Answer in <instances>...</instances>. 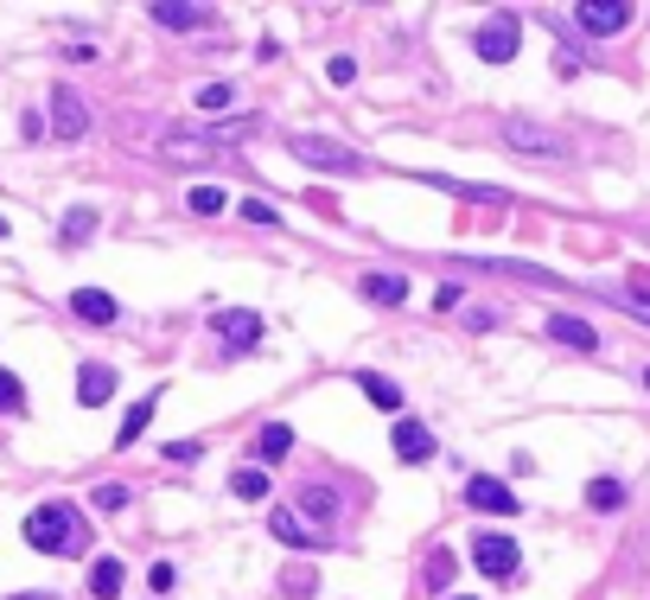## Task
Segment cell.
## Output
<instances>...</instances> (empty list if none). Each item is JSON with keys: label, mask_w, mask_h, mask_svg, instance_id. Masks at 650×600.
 <instances>
[{"label": "cell", "mask_w": 650, "mask_h": 600, "mask_svg": "<svg viewBox=\"0 0 650 600\" xmlns=\"http://www.w3.org/2000/svg\"><path fill=\"white\" fill-rule=\"evenodd\" d=\"M121 581H128V575H121L115 556H96V563H90V595H96V600H115V595H121Z\"/></svg>", "instance_id": "cell-21"}, {"label": "cell", "mask_w": 650, "mask_h": 600, "mask_svg": "<svg viewBox=\"0 0 650 600\" xmlns=\"http://www.w3.org/2000/svg\"><path fill=\"white\" fill-rule=\"evenodd\" d=\"M153 409H160V390H147L141 403L121 415V435H115V448H135V441L147 435V422H153Z\"/></svg>", "instance_id": "cell-17"}, {"label": "cell", "mask_w": 650, "mask_h": 600, "mask_svg": "<svg viewBox=\"0 0 650 600\" xmlns=\"http://www.w3.org/2000/svg\"><path fill=\"white\" fill-rule=\"evenodd\" d=\"M0 415H26V383L13 371H0Z\"/></svg>", "instance_id": "cell-26"}, {"label": "cell", "mask_w": 650, "mask_h": 600, "mask_svg": "<svg viewBox=\"0 0 650 600\" xmlns=\"http://www.w3.org/2000/svg\"><path fill=\"white\" fill-rule=\"evenodd\" d=\"M516 45H523V33H516V20H510V13H498L491 26H478V33H472V51H478L485 65H510V58H516Z\"/></svg>", "instance_id": "cell-7"}, {"label": "cell", "mask_w": 650, "mask_h": 600, "mask_svg": "<svg viewBox=\"0 0 650 600\" xmlns=\"http://www.w3.org/2000/svg\"><path fill=\"white\" fill-rule=\"evenodd\" d=\"M90 505H96V511H121V505H128V486H121V480H108V486L90 492Z\"/></svg>", "instance_id": "cell-30"}, {"label": "cell", "mask_w": 650, "mask_h": 600, "mask_svg": "<svg viewBox=\"0 0 650 600\" xmlns=\"http://www.w3.org/2000/svg\"><path fill=\"white\" fill-rule=\"evenodd\" d=\"M147 588H153V595H166V588H173V563H153V568H147Z\"/></svg>", "instance_id": "cell-35"}, {"label": "cell", "mask_w": 650, "mask_h": 600, "mask_svg": "<svg viewBox=\"0 0 650 600\" xmlns=\"http://www.w3.org/2000/svg\"><path fill=\"white\" fill-rule=\"evenodd\" d=\"M90 224H96V211H90V205H77L71 218H65V250H77V243L90 236Z\"/></svg>", "instance_id": "cell-29"}, {"label": "cell", "mask_w": 650, "mask_h": 600, "mask_svg": "<svg viewBox=\"0 0 650 600\" xmlns=\"http://www.w3.org/2000/svg\"><path fill=\"white\" fill-rule=\"evenodd\" d=\"M504 148L510 153H530V160H561V153H568V141H561L555 128H542V122L510 115V122H504Z\"/></svg>", "instance_id": "cell-4"}, {"label": "cell", "mask_w": 650, "mask_h": 600, "mask_svg": "<svg viewBox=\"0 0 650 600\" xmlns=\"http://www.w3.org/2000/svg\"><path fill=\"white\" fill-rule=\"evenodd\" d=\"M230 492L249 498V505H262V498H268V473H262V466H236V473H230Z\"/></svg>", "instance_id": "cell-23"}, {"label": "cell", "mask_w": 650, "mask_h": 600, "mask_svg": "<svg viewBox=\"0 0 650 600\" xmlns=\"http://www.w3.org/2000/svg\"><path fill=\"white\" fill-rule=\"evenodd\" d=\"M460 600H472V595H460Z\"/></svg>", "instance_id": "cell-41"}, {"label": "cell", "mask_w": 650, "mask_h": 600, "mask_svg": "<svg viewBox=\"0 0 650 600\" xmlns=\"http://www.w3.org/2000/svg\"><path fill=\"white\" fill-rule=\"evenodd\" d=\"M108 396H115V371H108V365H96V358H90V365L77 371V403H83V409H103Z\"/></svg>", "instance_id": "cell-14"}, {"label": "cell", "mask_w": 650, "mask_h": 600, "mask_svg": "<svg viewBox=\"0 0 650 600\" xmlns=\"http://www.w3.org/2000/svg\"><path fill=\"white\" fill-rule=\"evenodd\" d=\"M281 588H288V595H313V588H320V575H313V568H288V581H281Z\"/></svg>", "instance_id": "cell-32"}, {"label": "cell", "mask_w": 650, "mask_h": 600, "mask_svg": "<svg viewBox=\"0 0 650 600\" xmlns=\"http://www.w3.org/2000/svg\"><path fill=\"white\" fill-rule=\"evenodd\" d=\"M466 505L472 511H485V518H516L523 505H516V492L504 480H491V473H472L466 480Z\"/></svg>", "instance_id": "cell-6"}, {"label": "cell", "mask_w": 650, "mask_h": 600, "mask_svg": "<svg viewBox=\"0 0 650 600\" xmlns=\"http://www.w3.org/2000/svg\"><path fill=\"white\" fill-rule=\"evenodd\" d=\"M293 505H306L300 518H306L313 530H325L332 518H338V492H332V486H300V492H293ZM325 536H332V530H325Z\"/></svg>", "instance_id": "cell-15"}, {"label": "cell", "mask_w": 650, "mask_h": 600, "mask_svg": "<svg viewBox=\"0 0 650 600\" xmlns=\"http://www.w3.org/2000/svg\"><path fill=\"white\" fill-rule=\"evenodd\" d=\"M166 460H173V466H191V460H205V448H198V441H173Z\"/></svg>", "instance_id": "cell-33"}, {"label": "cell", "mask_w": 650, "mask_h": 600, "mask_svg": "<svg viewBox=\"0 0 650 600\" xmlns=\"http://www.w3.org/2000/svg\"><path fill=\"white\" fill-rule=\"evenodd\" d=\"M574 20H580V33L587 38H613V33L631 26V7H625V0H580Z\"/></svg>", "instance_id": "cell-8"}, {"label": "cell", "mask_w": 650, "mask_h": 600, "mask_svg": "<svg viewBox=\"0 0 650 600\" xmlns=\"http://www.w3.org/2000/svg\"><path fill=\"white\" fill-rule=\"evenodd\" d=\"M243 218H249V224H281L275 205H262V198H243Z\"/></svg>", "instance_id": "cell-34"}, {"label": "cell", "mask_w": 650, "mask_h": 600, "mask_svg": "<svg viewBox=\"0 0 650 600\" xmlns=\"http://www.w3.org/2000/svg\"><path fill=\"white\" fill-rule=\"evenodd\" d=\"M185 205H191L198 218H217V211L230 205V192H223V186H191V192H185Z\"/></svg>", "instance_id": "cell-24"}, {"label": "cell", "mask_w": 650, "mask_h": 600, "mask_svg": "<svg viewBox=\"0 0 650 600\" xmlns=\"http://www.w3.org/2000/svg\"><path fill=\"white\" fill-rule=\"evenodd\" d=\"M71 313L83 320V326H115V320H121V300L108 295V288H77Z\"/></svg>", "instance_id": "cell-12"}, {"label": "cell", "mask_w": 650, "mask_h": 600, "mask_svg": "<svg viewBox=\"0 0 650 600\" xmlns=\"http://www.w3.org/2000/svg\"><path fill=\"white\" fill-rule=\"evenodd\" d=\"M396 460H402V466H428V460H433L428 422H415V415H396Z\"/></svg>", "instance_id": "cell-11"}, {"label": "cell", "mask_w": 650, "mask_h": 600, "mask_svg": "<svg viewBox=\"0 0 650 600\" xmlns=\"http://www.w3.org/2000/svg\"><path fill=\"white\" fill-rule=\"evenodd\" d=\"M211 333L223 338L230 351H255V345H262V313H249V307H217Z\"/></svg>", "instance_id": "cell-5"}, {"label": "cell", "mask_w": 650, "mask_h": 600, "mask_svg": "<svg viewBox=\"0 0 650 600\" xmlns=\"http://www.w3.org/2000/svg\"><path fill=\"white\" fill-rule=\"evenodd\" d=\"M255 453H262L268 466H275V460H288V453H293V428H288V422H268V428H262V441H255Z\"/></svg>", "instance_id": "cell-22"}, {"label": "cell", "mask_w": 650, "mask_h": 600, "mask_svg": "<svg viewBox=\"0 0 650 600\" xmlns=\"http://www.w3.org/2000/svg\"><path fill=\"white\" fill-rule=\"evenodd\" d=\"M472 563L485 568L491 581H510V575H516V563H523V550H516L510 536H491V530H485V536H472Z\"/></svg>", "instance_id": "cell-9"}, {"label": "cell", "mask_w": 650, "mask_h": 600, "mask_svg": "<svg viewBox=\"0 0 650 600\" xmlns=\"http://www.w3.org/2000/svg\"><path fill=\"white\" fill-rule=\"evenodd\" d=\"M460 300H466L460 288H440V295H433V313H460Z\"/></svg>", "instance_id": "cell-37"}, {"label": "cell", "mask_w": 650, "mask_h": 600, "mask_svg": "<svg viewBox=\"0 0 650 600\" xmlns=\"http://www.w3.org/2000/svg\"><path fill=\"white\" fill-rule=\"evenodd\" d=\"M645 390H650V371H645Z\"/></svg>", "instance_id": "cell-40"}, {"label": "cell", "mask_w": 650, "mask_h": 600, "mask_svg": "<svg viewBox=\"0 0 650 600\" xmlns=\"http://www.w3.org/2000/svg\"><path fill=\"white\" fill-rule=\"evenodd\" d=\"M288 148L300 166H320V173H363V166H370L358 148H345V141H332V135H293Z\"/></svg>", "instance_id": "cell-2"}, {"label": "cell", "mask_w": 650, "mask_h": 600, "mask_svg": "<svg viewBox=\"0 0 650 600\" xmlns=\"http://www.w3.org/2000/svg\"><path fill=\"white\" fill-rule=\"evenodd\" d=\"M325 77H332V83H351V77H358V58H332Z\"/></svg>", "instance_id": "cell-36"}, {"label": "cell", "mask_w": 650, "mask_h": 600, "mask_svg": "<svg viewBox=\"0 0 650 600\" xmlns=\"http://www.w3.org/2000/svg\"><path fill=\"white\" fill-rule=\"evenodd\" d=\"M415 180L433 192H453V198H472V205H498V198H504L498 186H466V180H446V173H415Z\"/></svg>", "instance_id": "cell-16"}, {"label": "cell", "mask_w": 650, "mask_h": 600, "mask_svg": "<svg viewBox=\"0 0 650 600\" xmlns=\"http://www.w3.org/2000/svg\"><path fill=\"white\" fill-rule=\"evenodd\" d=\"M548 338L568 345V351H600V333H593L580 313H548Z\"/></svg>", "instance_id": "cell-13"}, {"label": "cell", "mask_w": 650, "mask_h": 600, "mask_svg": "<svg viewBox=\"0 0 650 600\" xmlns=\"http://www.w3.org/2000/svg\"><path fill=\"white\" fill-rule=\"evenodd\" d=\"M20 530H26V543H33L38 556H83V543H90V536H83V518H77L65 498H45V505H33Z\"/></svg>", "instance_id": "cell-1"}, {"label": "cell", "mask_w": 650, "mask_h": 600, "mask_svg": "<svg viewBox=\"0 0 650 600\" xmlns=\"http://www.w3.org/2000/svg\"><path fill=\"white\" fill-rule=\"evenodd\" d=\"M618 307V313H625V320H638V326H650V295H638V288H631V295H606Z\"/></svg>", "instance_id": "cell-28"}, {"label": "cell", "mask_w": 650, "mask_h": 600, "mask_svg": "<svg viewBox=\"0 0 650 600\" xmlns=\"http://www.w3.org/2000/svg\"><path fill=\"white\" fill-rule=\"evenodd\" d=\"M0 243H7V218H0Z\"/></svg>", "instance_id": "cell-39"}, {"label": "cell", "mask_w": 650, "mask_h": 600, "mask_svg": "<svg viewBox=\"0 0 650 600\" xmlns=\"http://www.w3.org/2000/svg\"><path fill=\"white\" fill-rule=\"evenodd\" d=\"M453 581V550H433L428 556V588H446Z\"/></svg>", "instance_id": "cell-31"}, {"label": "cell", "mask_w": 650, "mask_h": 600, "mask_svg": "<svg viewBox=\"0 0 650 600\" xmlns=\"http://www.w3.org/2000/svg\"><path fill=\"white\" fill-rule=\"evenodd\" d=\"M45 115H51V135L71 148L90 135V109H83V96H77L71 83H51V96H45Z\"/></svg>", "instance_id": "cell-3"}, {"label": "cell", "mask_w": 650, "mask_h": 600, "mask_svg": "<svg viewBox=\"0 0 650 600\" xmlns=\"http://www.w3.org/2000/svg\"><path fill=\"white\" fill-rule=\"evenodd\" d=\"M358 390H363V396H370L383 415H402V390H396L383 371H358Z\"/></svg>", "instance_id": "cell-19"}, {"label": "cell", "mask_w": 650, "mask_h": 600, "mask_svg": "<svg viewBox=\"0 0 650 600\" xmlns=\"http://www.w3.org/2000/svg\"><path fill=\"white\" fill-rule=\"evenodd\" d=\"M153 26H166V33H198V26H205V7H179V0H160V7H153Z\"/></svg>", "instance_id": "cell-18"}, {"label": "cell", "mask_w": 650, "mask_h": 600, "mask_svg": "<svg viewBox=\"0 0 650 600\" xmlns=\"http://www.w3.org/2000/svg\"><path fill=\"white\" fill-rule=\"evenodd\" d=\"M7 600H58V595H7Z\"/></svg>", "instance_id": "cell-38"}, {"label": "cell", "mask_w": 650, "mask_h": 600, "mask_svg": "<svg viewBox=\"0 0 650 600\" xmlns=\"http://www.w3.org/2000/svg\"><path fill=\"white\" fill-rule=\"evenodd\" d=\"M587 505H593V511H618V505H625V486H618V480H593V486H587Z\"/></svg>", "instance_id": "cell-25"}, {"label": "cell", "mask_w": 650, "mask_h": 600, "mask_svg": "<svg viewBox=\"0 0 650 600\" xmlns=\"http://www.w3.org/2000/svg\"><path fill=\"white\" fill-rule=\"evenodd\" d=\"M191 103H198L205 115H217V109H230V103H236V90H230V83H205V90H198Z\"/></svg>", "instance_id": "cell-27"}, {"label": "cell", "mask_w": 650, "mask_h": 600, "mask_svg": "<svg viewBox=\"0 0 650 600\" xmlns=\"http://www.w3.org/2000/svg\"><path fill=\"white\" fill-rule=\"evenodd\" d=\"M358 295L376 300V307H402V300H408V281H402V275H363Z\"/></svg>", "instance_id": "cell-20"}, {"label": "cell", "mask_w": 650, "mask_h": 600, "mask_svg": "<svg viewBox=\"0 0 650 600\" xmlns=\"http://www.w3.org/2000/svg\"><path fill=\"white\" fill-rule=\"evenodd\" d=\"M268 530H275V543H288V550H325V543H332V536L313 530L293 505H275V511H268Z\"/></svg>", "instance_id": "cell-10"}]
</instances>
